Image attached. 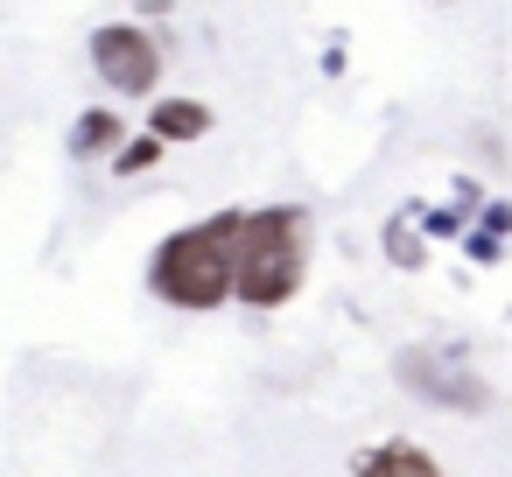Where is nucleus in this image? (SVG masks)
I'll return each mask as SVG.
<instances>
[{
    "label": "nucleus",
    "instance_id": "4",
    "mask_svg": "<svg viewBox=\"0 0 512 477\" xmlns=\"http://www.w3.org/2000/svg\"><path fill=\"white\" fill-rule=\"evenodd\" d=\"M393 372H400V386H414L428 407H449V414H484V407H491V386H484L470 365H456L449 351H435V344L400 351Z\"/></svg>",
    "mask_w": 512,
    "mask_h": 477
},
{
    "label": "nucleus",
    "instance_id": "7",
    "mask_svg": "<svg viewBox=\"0 0 512 477\" xmlns=\"http://www.w3.org/2000/svg\"><path fill=\"white\" fill-rule=\"evenodd\" d=\"M127 127H134V120H120L113 106H92V113H78V127H71V155H78V162H106V155L127 141Z\"/></svg>",
    "mask_w": 512,
    "mask_h": 477
},
{
    "label": "nucleus",
    "instance_id": "3",
    "mask_svg": "<svg viewBox=\"0 0 512 477\" xmlns=\"http://www.w3.org/2000/svg\"><path fill=\"white\" fill-rule=\"evenodd\" d=\"M92 71H99L106 92L148 99L162 85V43L148 29H134V22H106V29H92Z\"/></svg>",
    "mask_w": 512,
    "mask_h": 477
},
{
    "label": "nucleus",
    "instance_id": "12",
    "mask_svg": "<svg viewBox=\"0 0 512 477\" xmlns=\"http://www.w3.org/2000/svg\"><path fill=\"white\" fill-rule=\"evenodd\" d=\"M505 253H512V239H505Z\"/></svg>",
    "mask_w": 512,
    "mask_h": 477
},
{
    "label": "nucleus",
    "instance_id": "11",
    "mask_svg": "<svg viewBox=\"0 0 512 477\" xmlns=\"http://www.w3.org/2000/svg\"><path fill=\"white\" fill-rule=\"evenodd\" d=\"M477 232H491V239H512V204H477Z\"/></svg>",
    "mask_w": 512,
    "mask_h": 477
},
{
    "label": "nucleus",
    "instance_id": "9",
    "mask_svg": "<svg viewBox=\"0 0 512 477\" xmlns=\"http://www.w3.org/2000/svg\"><path fill=\"white\" fill-rule=\"evenodd\" d=\"M386 260H393V267H421V260H428V239L414 232V218H407V211L386 225Z\"/></svg>",
    "mask_w": 512,
    "mask_h": 477
},
{
    "label": "nucleus",
    "instance_id": "10",
    "mask_svg": "<svg viewBox=\"0 0 512 477\" xmlns=\"http://www.w3.org/2000/svg\"><path fill=\"white\" fill-rule=\"evenodd\" d=\"M456 239H463V253H470L477 267H491V260H505V239H491V232H477V225H470V232H456Z\"/></svg>",
    "mask_w": 512,
    "mask_h": 477
},
{
    "label": "nucleus",
    "instance_id": "6",
    "mask_svg": "<svg viewBox=\"0 0 512 477\" xmlns=\"http://www.w3.org/2000/svg\"><path fill=\"white\" fill-rule=\"evenodd\" d=\"M358 477H442V463H435L421 442L393 435V442H379V449L358 456Z\"/></svg>",
    "mask_w": 512,
    "mask_h": 477
},
{
    "label": "nucleus",
    "instance_id": "8",
    "mask_svg": "<svg viewBox=\"0 0 512 477\" xmlns=\"http://www.w3.org/2000/svg\"><path fill=\"white\" fill-rule=\"evenodd\" d=\"M106 162H113V176H141V169H155V162H162V141H155V134H134V127H127V141H120V148H113Z\"/></svg>",
    "mask_w": 512,
    "mask_h": 477
},
{
    "label": "nucleus",
    "instance_id": "2",
    "mask_svg": "<svg viewBox=\"0 0 512 477\" xmlns=\"http://www.w3.org/2000/svg\"><path fill=\"white\" fill-rule=\"evenodd\" d=\"M232 232H239V211H218V218H204V225L169 232V239L155 246V260H148L155 302L190 309V316L225 309V302H232Z\"/></svg>",
    "mask_w": 512,
    "mask_h": 477
},
{
    "label": "nucleus",
    "instance_id": "1",
    "mask_svg": "<svg viewBox=\"0 0 512 477\" xmlns=\"http://www.w3.org/2000/svg\"><path fill=\"white\" fill-rule=\"evenodd\" d=\"M309 274V211L302 204H260L239 211L232 232V302L246 309H288Z\"/></svg>",
    "mask_w": 512,
    "mask_h": 477
},
{
    "label": "nucleus",
    "instance_id": "5",
    "mask_svg": "<svg viewBox=\"0 0 512 477\" xmlns=\"http://www.w3.org/2000/svg\"><path fill=\"white\" fill-rule=\"evenodd\" d=\"M148 134H155L162 148L204 141V134H211V106H204V99H155V106H148Z\"/></svg>",
    "mask_w": 512,
    "mask_h": 477
}]
</instances>
